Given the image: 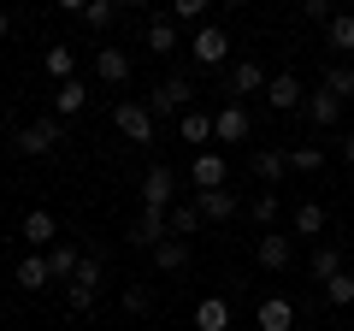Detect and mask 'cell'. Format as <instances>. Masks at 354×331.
I'll use <instances>...</instances> for the list:
<instances>
[{"label":"cell","instance_id":"11","mask_svg":"<svg viewBox=\"0 0 354 331\" xmlns=\"http://www.w3.org/2000/svg\"><path fill=\"white\" fill-rule=\"evenodd\" d=\"M213 136L218 142H248V107H242V101L218 107V113H213Z\"/></svg>","mask_w":354,"mask_h":331},{"label":"cell","instance_id":"37","mask_svg":"<svg viewBox=\"0 0 354 331\" xmlns=\"http://www.w3.org/2000/svg\"><path fill=\"white\" fill-rule=\"evenodd\" d=\"M248 219H254V225H272V219H278V195L260 190V195H254V207H248Z\"/></svg>","mask_w":354,"mask_h":331},{"label":"cell","instance_id":"42","mask_svg":"<svg viewBox=\"0 0 354 331\" xmlns=\"http://www.w3.org/2000/svg\"><path fill=\"white\" fill-rule=\"evenodd\" d=\"M307 331H319V325H307Z\"/></svg>","mask_w":354,"mask_h":331},{"label":"cell","instance_id":"18","mask_svg":"<svg viewBox=\"0 0 354 331\" xmlns=\"http://www.w3.org/2000/svg\"><path fill=\"white\" fill-rule=\"evenodd\" d=\"M307 118H313L319 130H330V125H337V118H342V101H337V95L325 89V83H319L313 95H307Z\"/></svg>","mask_w":354,"mask_h":331},{"label":"cell","instance_id":"33","mask_svg":"<svg viewBox=\"0 0 354 331\" xmlns=\"http://www.w3.org/2000/svg\"><path fill=\"white\" fill-rule=\"evenodd\" d=\"M113 18H118V6H113V0H88V6H83V24H88V30H106Z\"/></svg>","mask_w":354,"mask_h":331},{"label":"cell","instance_id":"29","mask_svg":"<svg viewBox=\"0 0 354 331\" xmlns=\"http://www.w3.org/2000/svg\"><path fill=\"white\" fill-rule=\"evenodd\" d=\"M325 36H330V48H337V53H348L354 48V12H337L325 24Z\"/></svg>","mask_w":354,"mask_h":331},{"label":"cell","instance_id":"1","mask_svg":"<svg viewBox=\"0 0 354 331\" xmlns=\"http://www.w3.org/2000/svg\"><path fill=\"white\" fill-rule=\"evenodd\" d=\"M142 107H148V113H153V125H160V118H183V113H189V107H195V83H189V77H183V71H177V77H165V83H153V95H148V101H142Z\"/></svg>","mask_w":354,"mask_h":331},{"label":"cell","instance_id":"30","mask_svg":"<svg viewBox=\"0 0 354 331\" xmlns=\"http://www.w3.org/2000/svg\"><path fill=\"white\" fill-rule=\"evenodd\" d=\"M71 284H83V290L101 296V249H83V267H77V278H71Z\"/></svg>","mask_w":354,"mask_h":331},{"label":"cell","instance_id":"26","mask_svg":"<svg viewBox=\"0 0 354 331\" xmlns=\"http://www.w3.org/2000/svg\"><path fill=\"white\" fill-rule=\"evenodd\" d=\"M41 65H48V77H53V83H71V77H77V53L65 48V42L41 53Z\"/></svg>","mask_w":354,"mask_h":331},{"label":"cell","instance_id":"39","mask_svg":"<svg viewBox=\"0 0 354 331\" xmlns=\"http://www.w3.org/2000/svg\"><path fill=\"white\" fill-rule=\"evenodd\" d=\"M301 18H307V24H330L337 12H330V0H307V6H301Z\"/></svg>","mask_w":354,"mask_h":331},{"label":"cell","instance_id":"34","mask_svg":"<svg viewBox=\"0 0 354 331\" xmlns=\"http://www.w3.org/2000/svg\"><path fill=\"white\" fill-rule=\"evenodd\" d=\"M290 166H295V172H319V166H325V148L301 142V148H290Z\"/></svg>","mask_w":354,"mask_h":331},{"label":"cell","instance_id":"12","mask_svg":"<svg viewBox=\"0 0 354 331\" xmlns=\"http://www.w3.org/2000/svg\"><path fill=\"white\" fill-rule=\"evenodd\" d=\"M95 77H101L106 89L130 83V53H124V48H101V53H95Z\"/></svg>","mask_w":354,"mask_h":331},{"label":"cell","instance_id":"10","mask_svg":"<svg viewBox=\"0 0 354 331\" xmlns=\"http://www.w3.org/2000/svg\"><path fill=\"white\" fill-rule=\"evenodd\" d=\"M171 237V213H136V225H130V242H136V249H160V242Z\"/></svg>","mask_w":354,"mask_h":331},{"label":"cell","instance_id":"32","mask_svg":"<svg viewBox=\"0 0 354 331\" xmlns=\"http://www.w3.org/2000/svg\"><path fill=\"white\" fill-rule=\"evenodd\" d=\"M171 24H195V30H207V0H177V6H171Z\"/></svg>","mask_w":354,"mask_h":331},{"label":"cell","instance_id":"2","mask_svg":"<svg viewBox=\"0 0 354 331\" xmlns=\"http://www.w3.org/2000/svg\"><path fill=\"white\" fill-rule=\"evenodd\" d=\"M59 118H36V125H24V130H12V148L18 154H30V160H41V154H53L59 148Z\"/></svg>","mask_w":354,"mask_h":331},{"label":"cell","instance_id":"5","mask_svg":"<svg viewBox=\"0 0 354 331\" xmlns=\"http://www.w3.org/2000/svg\"><path fill=\"white\" fill-rule=\"evenodd\" d=\"M189 53H195V65H207V71H213V65H225V60H230V36H225L218 24H207V30H195Z\"/></svg>","mask_w":354,"mask_h":331},{"label":"cell","instance_id":"6","mask_svg":"<svg viewBox=\"0 0 354 331\" xmlns=\"http://www.w3.org/2000/svg\"><path fill=\"white\" fill-rule=\"evenodd\" d=\"M113 125H118V136H124V142H153V113L142 101H124L113 113Z\"/></svg>","mask_w":354,"mask_h":331},{"label":"cell","instance_id":"7","mask_svg":"<svg viewBox=\"0 0 354 331\" xmlns=\"http://www.w3.org/2000/svg\"><path fill=\"white\" fill-rule=\"evenodd\" d=\"M266 107H272V113H295V107H307V89L295 83V71H278L272 83H266Z\"/></svg>","mask_w":354,"mask_h":331},{"label":"cell","instance_id":"31","mask_svg":"<svg viewBox=\"0 0 354 331\" xmlns=\"http://www.w3.org/2000/svg\"><path fill=\"white\" fill-rule=\"evenodd\" d=\"M325 89L337 95V101H354V71H348V60H342V65H330V71H325Z\"/></svg>","mask_w":354,"mask_h":331},{"label":"cell","instance_id":"28","mask_svg":"<svg viewBox=\"0 0 354 331\" xmlns=\"http://www.w3.org/2000/svg\"><path fill=\"white\" fill-rule=\"evenodd\" d=\"M319 231H325V207L301 202V207H295V237H319Z\"/></svg>","mask_w":354,"mask_h":331},{"label":"cell","instance_id":"35","mask_svg":"<svg viewBox=\"0 0 354 331\" xmlns=\"http://www.w3.org/2000/svg\"><path fill=\"white\" fill-rule=\"evenodd\" d=\"M124 314H153V284H130L124 290Z\"/></svg>","mask_w":354,"mask_h":331},{"label":"cell","instance_id":"24","mask_svg":"<svg viewBox=\"0 0 354 331\" xmlns=\"http://www.w3.org/2000/svg\"><path fill=\"white\" fill-rule=\"evenodd\" d=\"M142 42H148L153 53H171V48H177V24H171L165 12H153V18H148V30H142Z\"/></svg>","mask_w":354,"mask_h":331},{"label":"cell","instance_id":"16","mask_svg":"<svg viewBox=\"0 0 354 331\" xmlns=\"http://www.w3.org/2000/svg\"><path fill=\"white\" fill-rule=\"evenodd\" d=\"M254 178H260V184H278L283 178V172H290V148H254Z\"/></svg>","mask_w":354,"mask_h":331},{"label":"cell","instance_id":"41","mask_svg":"<svg viewBox=\"0 0 354 331\" xmlns=\"http://www.w3.org/2000/svg\"><path fill=\"white\" fill-rule=\"evenodd\" d=\"M6 30H12V12H0V36H6Z\"/></svg>","mask_w":354,"mask_h":331},{"label":"cell","instance_id":"36","mask_svg":"<svg viewBox=\"0 0 354 331\" xmlns=\"http://www.w3.org/2000/svg\"><path fill=\"white\" fill-rule=\"evenodd\" d=\"M325 302H330V307H348V302H354V278H348V272H337V278L325 284Z\"/></svg>","mask_w":354,"mask_h":331},{"label":"cell","instance_id":"3","mask_svg":"<svg viewBox=\"0 0 354 331\" xmlns=\"http://www.w3.org/2000/svg\"><path fill=\"white\" fill-rule=\"evenodd\" d=\"M171 195H177V172L171 166H153L142 178V213H171Z\"/></svg>","mask_w":354,"mask_h":331},{"label":"cell","instance_id":"9","mask_svg":"<svg viewBox=\"0 0 354 331\" xmlns=\"http://www.w3.org/2000/svg\"><path fill=\"white\" fill-rule=\"evenodd\" d=\"M225 83H230V95H266V83H272V77H266L260 60H236V65L225 71Z\"/></svg>","mask_w":354,"mask_h":331},{"label":"cell","instance_id":"17","mask_svg":"<svg viewBox=\"0 0 354 331\" xmlns=\"http://www.w3.org/2000/svg\"><path fill=\"white\" fill-rule=\"evenodd\" d=\"M177 136L195 142V154H201V142H213V113H207V107H189V113L177 118Z\"/></svg>","mask_w":354,"mask_h":331},{"label":"cell","instance_id":"27","mask_svg":"<svg viewBox=\"0 0 354 331\" xmlns=\"http://www.w3.org/2000/svg\"><path fill=\"white\" fill-rule=\"evenodd\" d=\"M195 231H201V207H195V202H183V207H171V237H183V242H189Z\"/></svg>","mask_w":354,"mask_h":331},{"label":"cell","instance_id":"20","mask_svg":"<svg viewBox=\"0 0 354 331\" xmlns=\"http://www.w3.org/2000/svg\"><path fill=\"white\" fill-rule=\"evenodd\" d=\"M307 272H313L319 284H330L337 272H348V267H342V249H337V242H319V249H313V260H307Z\"/></svg>","mask_w":354,"mask_h":331},{"label":"cell","instance_id":"19","mask_svg":"<svg viewBox=\"0 0 354 331\" xmlns=\"http://www.w3.org/2000/svg\"><path fill=\"white\" fill-rule=\"evenodd\" d=\"M77 267H83V255H77L71 242H53V249H48V272H53V284H71Z\"/></svg>","mask_w":354,"mask_h":331},{"label":"cell","instance_id":"8","mask_svg":"<svg viewBox=\"0 0 354 331\" xmlns=\"http://www.w3.org/2000/svg\"><path fill=\"white\" fill-rule=\"evenodd\" d=\"M225 178H230L225 154H213V148L195 154V166H189V184H195V190H225Z\"/></svg>","mask_w":354,"mask_h":331},{"label":"cell","instance_id":"22","mask_svg":"<svg viewBox=\"0 0 354 331\" xmlns=\"http://www.w3.org/2000/svg\"><path fill=\"white\" fill-rule=\"evenodd\" d=\"M230 325V302L225 296H201V307H195V331H225Z\"/></svg>","mask_w":354,"mask_h":331},{"label":"cell","instance_id":"25","mask_svg":"<svg viewBox=\"0 0 354 331\" xmlns=\"http://www.w3.org/2000/svg\"><path fill=\"white\" fill-rule=\"evenodd\" d=\"M153 267H160V272H183V267H189V242H183V237H165L160 249H153Z\"/></svg>","mask_w":354,"mask_h":331},{"label":"cell","instance_id":"40","mask_svg":"<svg viewBox=\"0 0 354 331\" xmlns=\"http://www.w3.org/2000/svg\"><path fill=\"white\" fill-rule=\"evenodd\" d=\"M342 160L354 166V130H348V136H342Z\"/></svg>","mask_w":354,"mask_h":331},{"label":"cell","instance_id":"4","mask_svg":"<svg viewBox=\"0 0 354 331\" xmlns=\"http://www.w3.org/2000/svg\"><path fill=\"white\" fill-rule=\"evenodd\" d=\"M18 237H24L30 249H36V255H48L53 242H59V219H53L48 207H30V213H24V225H18Z\"/></svg>","mask_w":354,"mask_h":331},{"label":"cell","instance_id":"23","mask_svg":"<svg viewBox=\"0 0 354 331\" xmlns=\"http://www.w3.org/2000/svg\"><path fill=\"white\" fill-rule=\"evenodd\" d=\"M53 107H59V118H77L88 107V83L83 77H71V83H59V95H53Z\"/></svg>","mask_w":354,"mask_h":331},{"label":"cell","instance_id":"14","mask_svg":"<svg viewBox=\"0 0 354 331\" xmlns=\"http://www.w3.org/2000/svg\"><path fill=\"white\" fill-rule=\"evenodd\" d=\"M195 207H201V219H213V225H225V219H236V195L230 190H195Z\"/></svg>","mask_w":354,"mask_h":331},{"label":"cell","instance_id":"15","mask_svg":"<svg viewBox=\"0 0 354 331\" xmlns=\"http://www.w3.org/2000/svg\"><path fill=\"white\" fill-rule=\"evenodd\" d=\"M254 260H260L266 272H283L295 260V237H260V249H254Z\"/></svg>","mask_w":354,"mask_h":331},{"label":"cell","instance_id":"21","mask_svg":"<svg viewBox=\"0 0 354 331\" xmlns=\"http://www.w3.org/2000/svg\"><path fill=\"white\" fill-rule=\"evenodd\" d=\"M12 278H18V290H48V284H53V272H48V255H24Z\"/></svg>","mask_w":354,"mask_h":331},{"label":"cell","instance_id":"13","mask_svg":"<svg viewBox=\"0 0 354 331\" xmlns=\"http://www.w3.org/2000/svg\"><path fill=\"white\" fill-rule=\"evenodd\" d=\"M254 319H260V331H295V302L290 296H266Z\"/></svg>","mask_w":354,"mask_h":331},{"label":"cell","instance_id":"38","mask_svg":"<svg viewBox=\"0 0 354 331\" xmlns=\"http://www.w3.org/2000/svg\"><path fill=\"white\" fill-rule=\"evenodd\" d=\"M65 302H71V314H88V307H95V290H83V284H65Z\"/></svg>","mask_w":354,"mask_h":331}]
</instances>
